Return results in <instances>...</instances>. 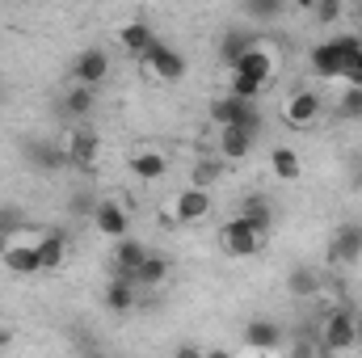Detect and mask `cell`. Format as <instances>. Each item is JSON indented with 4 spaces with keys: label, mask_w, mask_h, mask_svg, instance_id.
Returning a JSON list of instances; mask_svg holds the SVG:
<instances>
[{
    "label": "cell",
    "mask_w": 362,
    "mask_h": 358,
    "mask_svg": "<svg viewBox=\"0 0 362 358\" xmlns=\"http://www.w3.org/2000/svg\"><path fill=\"white\" fill-rule=\"evenodd\" d=\"M274 72H278V55H274L266 42H257V47L232 68V97H240V101H257L262 93L270 89Z\"/></svg>",
    "instance_id": "cell-1"
},
{
    "label": "cell",
    "mask_w": 362,
    "mask_h": 358,
    "mask_svg": "<svg viewBox=\"0 0 362 358\" xmlns=\"http://www.w3.org/2000/svg\"><path fill=\"white\" fill-rule=\"evenodd\" d=\"M211 122L219 131L236 127V131H249V135H262V105L257 101H240V97H215L211 101Z\"/></svg>",
    "instance_id": "cell-2"
},
{
    "label": "cell",
    "mask_w": 362,
    "mask_h": 358,
    "mask_svg": "<svg viewBox=\"0 0 362 358\" xmlns=\"http://www.w3.org/2000/svg\"><path fill=\"white\" fill-rule=\"evenodd\" d=\"M38 236H42V232H30V228H25V232L0 241V262H4V270H13V274H21V278L38 274Z\"/></svg>",
    "instance_id": "cell-3"
},
{
    "label": "cell",
    "mask_w": 362,
    "mask_h": 358,
    "mask_svg": "<svg viewBox=\"0 0 362 358\" xmlns=\"http://www.w3.org/2000/svg\"><path fill=\"white\" fill-rule=\"evenodd\" d=\"M354 312H358V308H333V312L325 316V325H320V346H325L329 354H346V350L358 346V337H354Z\"/></svg>",
    "instance_id": "cell-4"
},
{
    "label": "cell",
    "mask_w": 362,
    "mask_h": 358,
    "mask_svg": "<svg viewBox=\"0 0 362 358\" xmlns=\"http://www.w3.org/2000/svg\"><path fill=\"white\" fill-rule=\"evenodd\" d=\"M144 68L156 76V81H165V85H177V81H185V55H181L177 47H169V42H152V51L144 55Z\"/></svg>",
    "instance_id": "cell-5"
},
{
    "label": "cell",
    "mask_w": 362,
    "mask_h": 358,
    "mask_svg": "<svg viewBox=\"0 0 362 358\" xmlns=\"http://www.w3.org/2000/svg\"><path fill=\"white\" fill-rule=\"evenodd\" d=\"M110 51L105 47H85L76 59H72V85H81V89H97L105 76H110Z\"/></svg>",
    "instance_id": "cell-6"
},
{
    "label": "cell",
    "mask_w": 362,
    "mask_h": 358,
    "mask_svg": "<svg viewBox=\"0 0 362 358\" xmlns=\"http://www.w3.org/2000/svg\"><path fill=\"white\" fill-rule=\"evenodd\" d=\"M320 110H325L320 93L299 89V93H291V97L282 101V122H286V127H295V131H303V127H316Z\"/></svg>",
    "instance_id": "cell-7"
},
{
    "label": "cell",
    "mask_w": 362,
    "mask_h": 358,
    "mask_svg": "<svg viewBox=\"0 0 362 358\" xmlns=\"http://www.w3.org/2000/svg\"><path fill=\"white\" fill-rule=\"evenodd\" d=\"M262 241H266V236H257L240 215H232V219L219 228V245H223V253H232V258H253V253L262 249Z\"/></svg>",
    "instance_id": "cell-8"
},
{
    "label": "cell",
    "mask_w": 362,
    "mask_h": 358,
    "mask_svg": "<svg viewBox=\"0 0 362 358\" xmlns=\"http://www.w3.org/2000/svg\"><path fill=\"white\" fill-rule=\"evenodd\" d=\"M308 59H312V72H316L320 81H341V59H346V34H337V38H329V42H316Z\"/></svg>",
    "instance_id": "cell-9"
},
{
    "label": "cell",
    "mask_w": 362,
    "mask_h": 358,
    "mask_svg": "<svg viewBox=\"0 0 362 358\" xmlns=\"http://www.w3.org/2000/svg\"><path fill=\"white\" fill-rule=\"evenodd\" d=\"M211 211H215V194H211V190H194V185H185L177 198H173V215H177V224H202Z\"/></svg>",
    "instance_id": "cell-10"
},
{
    "label": "cell",
    "mask_w": 362,
    "mask_h": 358,
    "mask_svg": "<svg viewBox=\"0 0 362 358\" xmlns=\"http://www.w3.org/2000/svg\"><path fill=\"white\" fill-rule=\"evenodd\" d=\"M93 228H97L101 236H110V241H122V236L131 232L127 207H122V202H114V198H101V202L93 207Z\"/></svg>",
    "instance_id": "cell-11"
},
{
    "label": "cell",
    "mask_w": 362,
    "mask_h": 358,
    "mask_svg": "<svg viewBox=\"0 0 362 358\" xmlns=\"http://www.w3.org/2000/svg\"><path fill=\"white\" fill-rule=\"evenodd\" d=\"M329 262H333V266H358L362 262V228L358 224H346V228L333 232V241H329Z\"/></svg>",
    "instance_id": "cell-12"
},
{
    "label": "cell",
    "mask_w": 362,
    "mask_h": 358,
    "mask_svg": "<svg viewBox=\"0 0 362 358\" xmlns=\"http://www.w3.org/2000/svg\"><path fill=\"white\" fill-rule=\"evenodd\" d=\"M144 262H148V245H144V241H135V236L114 241V278L135 282V274H139Z\"/></svg>",
    "instance_id": "cell-13"
},
{
    "label": "cell",
    "mask_w": 362,
    "mask_h": 358,
    "mask_svg": "<svg viewBox=\"0 0 362 358\" xmlns=\"http://www.w3.org/2000/svg\"><path fill=\"white\" fill-rule=\"evenodd\" d=\"M253 144H257V135H249V131H236V127L219 131V135H215L219 165H240V161H249V156H253Z\"/></svg>",
    "instance_id": "cell-14"
},
{
    "label": "cell",
    "mask_w": 362,
    "mask_h": 358,
    "mask_svg": "<svg viewBox=\"0 0 362 358\" xmlns=\"http://www.w3.org/2000/svg\"><path fill=\"white\" fill-rule=\"evenodd\" d=\"M64 161L72 169H89L93 161H97V135H93L89 127H76V131L64 135Z\"/></svg>",
    "instance_id": "cell-15"
},
{
    "label": "cell",
    "mask_w": 362,
    "mask_h": 358,
    "mask_svg": "<svg viewBox=\"0 0 362 358\" xmlns=\"http://www.w3.org/2000/svg\"><path fill=\"white\" fill-rule=\"evenodd\" d=\"M320 291H325L320 270L316 266H291V274H286V295L291 299H316Z\"/></svg>",
    "instance_id": "cell-16"
},
{
    "label": "cell",
    "mask_w": 362,
    "mask_h": 358,
    "mask_svg": "<svg viewBox=\"0 0 362 358\" xmlns=\"http://www.w3.org/2000/svg\"><path fill=\"white\" fill-rule=\"evenodd\" d=\"M257 42H262V38H257L253 30H228V34L219 38V59H223L228 68H236V64H240Z\"/></svg>",
    "instance_id": "cell-17"
},
{
    "label": "cell",
    "mask_w": 362,
    "mask_h": 358,
    "mask_svg": "<svg viewBox=\"0 0 362 358\" xmlns=\"http://www.w3.org/2000/svg\"><path fill=\"white\" fill-rule=\"evenodd\" d=\"M245 346L249 350H278L282 346V325L278 321H249L245 325Z\"/></svg>",
    "instance_id": "cell-18"
},
{
    "label": "cell",
    "mask_w": 362,
    "mask_h": 358,
    "mask_svg": "<svg viewBox=\"0 0 362 358\" xmlns=\"http://www.w3.org/2000/svg\"><path fill=\"white\" fill-rule=\"evenodd\" d=\"M118 42L135 55V59H144L148 51H152V42H156V34H152V25L148 21H127L122 30H118Z\"/></svg>",
    "instance_id": "cell-19"
},
{
    "label": "cell",
    "mask_w": 362,
    "mask_h": 358,
    "mask_svg": "<svg viewBox=\"0 0 362 358\" xmlns=\"http://www.w3.org/2000/svg\"><path fill=\"white\" fill-rule=\"evenodd\" d=\"M240 219H245L257 236H266V232L274 228V207L262 198V194H249V198H245V207H240Z\"/></svg>",
    "instance_id": "cell-20"
},
{
    "label": "cell",
    "mask_w": 362,
    "mask_h": 358,
    "mask_svg": "<svg viewBox=\"0 0 362 358\" xmlns=\"http://www.w3.org/2000/svg\"><path fill=\"white\" fill-rule=\"evenodd\" d=\"M64 258H68L64 232H42V236H38V274H42V270H59Z\"/></svg>",
    "instance_id": "cell-21"
},
{
    "label": "cell",
    "mask_w": 362,
    "mask_h": 358,
    "mask_svg": "<svg viewBox=\"0 0 362 358\" xmlns=\"http://www.w3.org/2000/svg\"><path fill=\"white\" fill-rule=\"evenodd\" d=\"M131 173L139 181H160L169 173V161H165V152H152V148H148V152H135V156H131Z\"/></svg>",
    "instance_id": "cell-22"
},
{
    "label": "cell",
    "mask_w": 362,
    "mask_h": 358,
    "mask_svg": "<svg viewBox=\"0 0 362 358\" xmlns=\"http://www.w3.org/2000/svg\"><path fill=\"white\" fill-rule=\"evenodd\" d=\"M341 81L350 89H362V42L358 34H346V59H341Z\"/></svg>",
    "instance_id": "cell-23"
},
{
    "label": "cell",
    "mask_w": 362,
    "mask_h": 358,
    "mask_svg": "<svg viewBox=\"0 0 362 358\" xmlns=\"http://www.w3.org/2000/svg\"><path fill=\"white\" fill-rule=\"evenodd\" d=\"M25 156H30L38 169H59V165H68V161H64V144H42V139H30V144H25Z\"/></svg>",
    "instance_id": "cell-24"
},
{
    "label": "cell",
    "mask_w": 362,
    "mask_h": 358,
    "mask_svg": "<svg viewBox=\"0 0 362 358\" xmlns=\"http://www.w3.org/2000/svg\"><path fill=\"white\" fill-rule=\"evenodd\" d=\"M135 282H127V278H110V287H105V308L110 312H131L135 308Z\"/></svg>",
    "instance_id": "cell-25"
},
{
    "label": "cell",
    "mask_w": 362,
    "mask_h": 358,
    "mask_svg": "<svg viewBox=\"0 0 362 358\" xmlns=\"http://www.w3.org/2000/svg\"><path fill=\"white\" fill-rule=\"evenodd\" d=\"M169 278V258H160V253H148V262L139 266L135 274V287H160Z\"/></svg>",
    "instance_id": "cell-26"
},
{
    "label": "cell",
    "mask_w": 362,
    "mask_h": 358,
    "mask_svg": "<svg viewBox=\"0 0 362 358\" xmlns=\"http://www.w3.org/2000/svg\"><path fill=\"white\" fill-rule=\"evenodd\" d=\"M270 165H274V173L282 181H295L299 173H303V165H299V156L291 152V148H274L270 152Z\"/></svg>",
    "instance_id": "cell-27"
},
{
    "label": "cell",
    "mask_w": 362,
    "mask_h": 358,
    "mask_svg": "<svg viewBox=\"0 0 362 358\" xmlns=\"http://www.w3.org/2000/svg\"><path fill=\"white\" fill-rule=\"evenodd\" d=\"M215 181H219V156L194 161V173H189V185H194V190H211Z\"/></svg>",
    "instance_id": "cell-28"
},
{
    "label": "cell",
    "mask_w": 362,
    "mask_h": 358,
    "mask_svg": "<svg viewBox=\"0 0 362 358\" xmlns=\"http://www.w3.org/2000/svg\"><path fill=\"white\" fill-rule=\"evenodd\" d=\"M17 232H25L21 207H17V202H0V241H8V236H17Z\"/></svg>",
    "instance_id": "cell-29"
},
{
    "label": "cell",
    "mask_w": 362,
    "mask_h": 358,
    "mask_svg": "<svg viewBox=\"0 0 362 358\" xmlns=\"http://www.w3.org/2000/svg\"><path fill=\"white\" fill-rule=\"evenodd\" d=\"M64 110H68L72 118H85V114H93V89L72 85V89L64 93Z\"/></svg>",
    "instance_id": "cell-30"
},
{
    "label": "cell",
    "mask_w": 362,
    "mask_h": 358,
    "mask_svg": "<svg viewBox=\"0 0 362 358\" xmlns=\"http://www.w3.org/2000/svg\"><path fill=\"white\" fill-rule=\"evenodd\" d=\"M245 17L249 21H274V17H282V4L278 0H249L245 4Z\"/></svg>",
    "instance_id": "cell-31"
},
{
    "label": "cell",
    "mask_w": 362,
    "mask_h": 358,
    "mask_svg": "<svg viewBox=\"0 0 362 358\" xmlns=\"http://www.w3.org/2000/svg\"><path fill=\"white\" fill-rule=\"evenodd\" d=\"M341 17V4H333V0H325V4H316V21L320 25H333Z\"/></svg>",
    "instance_id": "cell-32"
},
{
    "label": "cell",
    "mask_w": 362,
    "mask_h": 358,
    "mask_svg": "<svg viewBox=\"0 0 362 358\" xmlns=\"http://www.w3.org/2000/svg\"><path fill=\"white\" fill-rule=\"evenodd\" d=\"M341 114H362V89H350L341 101Z\"/></svg>",
    "instance_id": "cell-33"
},
{
    "label": "cell",
    "mask_w": 362,
    "mask_h": 358,
    "mask_svg": "<svg viewBox=\"0 0 362 358\" xmlns=\"http://www.w3.org/2000/svg\"><path fill=\"white\" fill-rule=\"evenodd\" d=\"M173 358H202V350H198V346H181Z\"/></svg>",
    "instance_id": "cell-34"
},
{
    "label": "cell",
    "mask_w": 362,
    "mask_h": 358,
    "mask_svg": "<svg viewBox=\"0 0 362 358\" xmlns=\"http://www.w3.org/2000/svg\"><path fill=\"white\" fill-rule=\"evenodd\" d=\"M202 358H232V354H228V350H219V346H215V350H202Z\"/></svg>",
    "instance_id": "cell-35"
},
{
    "label": "cell",
    "mask_w": 362,
    "mask_h": 358,
    "mask_svg": "<svg viewBox=\"0 0 362 358\" xmlns=\"http://www.w3.org/2000/svg\"><path fill=\"white\" fill-rule=\"evenodd\" d=\"M354 337H358V346H362V312H354Z\"/></svg>",
    "instance_id": "cell-36"
},
{
    "label": "cell",
    "mask_w": 362,
    "mask_h": 358,
    "mask_svg": "<svg viewBox=\"0 0 362 358\" xmlns=\"http://www.w3.org/2000/svg\"><path fill=\"white\" fill-rule=\"evenodd\" d=\"M358 42H362V34H358Z\"/></svg>",
    "instance_id": "cell-37"
},
{
    "label": "cell",
    "mask_w": 362,
    "mask_h": 358,
    "mask_svg": "<svg viewBox=\"0 0 362 358\" xmlns=\"http://www.w3.org/2000/svg\"><path fill=\"white\" fill-rule=\"evenodd\" d=\"M89 358H97V354H89Z\"/></svg>",
    "instance_id": "cell-38"
}]
</instances>
